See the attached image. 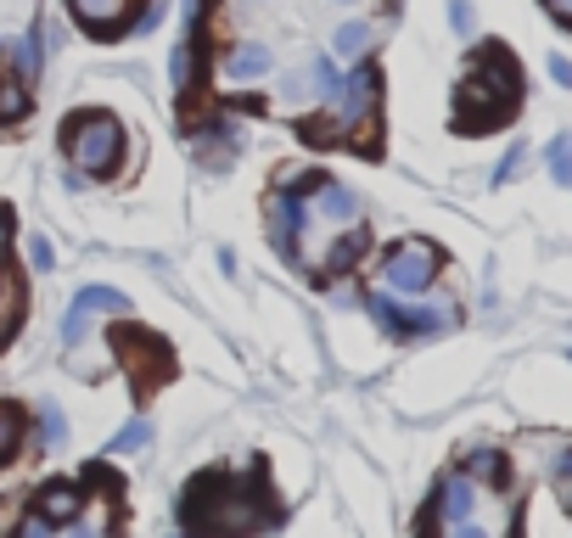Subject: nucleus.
<instances>
[{"instance_id":"obj_1","label":"nucleus","mask_w":572,"mask_h":538,"mask_svg":"<svg viewBox=\"0 0 572 538\" xmlns=\"http://www.w3.org/2000/svg\"><path fill=\"white\" fill-rule=\"evenodd\" d=\"M62 146H68L73 169L101 180V174H113L124 163V124L113 113H85V118H68L62 129Z\"/></svg>"},{"instance_id":"obj_2","label":"nucleus","mask_w":572,"mask_h":538,"mask_svg":"<svg viewBox=\"0 0 572 538\" xmlns=\"http://www.w3.org/2000/svg\"><path fill=\"white\" fill-rule=\"evenodd\" d=\"M376 96H382V79H376L365 62H354L348 68V79H337V90H331L326 113H331V141H343V135H354V129H371V113H376Z\"/></svg>"},{"instance_id":"obj_3","label":"nucleus","mask_w":572,"mask_h":538,"mask_svg":"<svg viewBox=\"0 0 572 538\" xmlns=\"http://www.w3.org/2000/svg\"><path fill=\"white\" fill-rule=\"evenodd\" d=\"M432 281H438V247L432 241L410 236L382 258V292H393V298H421Z\"/></svg>"},{"instance_id":"obj_4","label":"nucleus","mask_w":572,"mask_h":538,"mask_svg":"<svg viewBox=\"0 0 572 538\" xmlns=\"http://www.w3.org/2000/svg\"><path fill=\"white\" fill-rule=\"evenodd\" d=\"M365 309H371L387 331H399V337H432V331H444L449 314H455L449 303L444 309H438V303H404V298H393V292H371Z\"/></svg>"},{"instance_id":"obj_5","label":"nucleus","mask_w":572,"mask_h":538,"mask_svg":"<svg viewBox=\"0 0 572 538\" xmlns=\"http://www.w3.org/2000/svg\"><path fill=\"white\" fill-rule=\"evenodd\" d=\"M331 90H337V62L320 51V57H309L292 79H286V90H281V113H292V118H303V113H320L331 101Z\"/></svg>"},{"instance_id":"obj_6","label":"nucleus","mask_w":572,"mask_h":538,"mask_svg":"<svg viewBox=\"0 0 572 538\" xmlns=\"http://www.w3.org/2000/svg\"><path fill=\"white\" fill-rule=\"evenodd\" d=\"M264 225H270V236H275V247H298V236H303V225H309V197L303 191H292V185H281L270 202H264Z\"/></svg>"},{"instance_id":"obj_7","label":"nucleus","mask_w":572,"mask_h":538,"mask_svg":"<svg viewBox=\"0 0 572 538\" xmlns=\"http://www.w3.org/2000/svg\"><path fill=\"white\" fill-rule=\"evenodd\" d=\"M477 482L466 477V471H449L444 482H438V494H432V522H444V527H460V522H472L477 516Z\"/></svg>"},{"instance_id":"obj_8","label":"nucleus","mask_w":572,"mask_h":538,"mask_svg":"<svg viewBox=\"0 0 572 538\" xmlns=\"http://www.w3.org/2000/svg\"><path fill=\"white\" fill-rule=\"evenodd\" d=\"M219 73H225L230 85H264V79L275 73V45H264V40L230 45L225 62H219Z\"/></svg>"},{"instance_id":"obj_9","label":"nucleus","mask_w":572,"mask_h":538,"mask_svg":"<svg viewBox=\"0 0 572 538\" xmlns=\"http://www.w3.org/2000/svg\"><path fill=\"white\" fill-rule=\"evenodd\" d=\"M309 213H315L320 225H331V230L359 225V202H354V191H348V185H337V180H326V174H320V180L309 185Z\"/></svg>"},{"instance_id":"obj_10","label":"nucleus","mask_w":572,"mask_h":538,"mask_svg":"<svg viewBox=\"0 0 572 538\" xmlns=\"http://www.w3.org/2000/svg\"><path fill=\"white\" fill-rule=\"evenodd\" d=\"M96 309H113V314H124L129 303L118 298L113 286H85V292L73 298L68 320H62V342H68V348H79V342H85V331H90V320H96Z\"/></svg>"},{"instance_id":"obj_11","label":"nucleus","mask_w":572,"mask_h":538,"mask_svg":"<svg viewBox=\"0 0 572 538\" xmlns=\"http://www.w3.org/2000/svg\"><path fill=\"white\" fill-rule=\"evenodd\" d=\"M371 45H376V29H371V23H365V17H343V23L331 29V51H326V57L354 68V62L371 57Z\"/></svg>"},{"instance_id":"obj_12","label":"nucleus","mask_w":572,"mask_h":538,"mask_svg":"<svg viewBox=\"0 0 572 538\" xmlns=\"http://www.w3.org/2000/svg\"><path fill=\"white\" fill-rule=\"evenodd\" d=\"M51 527H68L85 516V499H79V488L73 482H51V488H40V505H34Z\"/></svg>"},{"instance_id":"obj_13","label":"nucleus","mask_w":572,"mask_h":538,"mask_svg":"<svg viewBox=\"0 0 572 538\" xmlns=\"http://www.w3.org/2000/svg\"><path fill=\"white\" fill-rule=\"evenodd\" d=\"M129 0H73V17L85 23L90 34H113L118 23H124Z\"/></svg>"},{"instance_id":"obj_14","label":"nucleus","mask_w":572,"mask_h":538,"mask_svg":"<svg viewBox=\"0 0 572 538\" xmlns=\"http://www.w3.org/2000/svg\"><path fill=\"white\" fill-rule=\"evenodd\" d=\"M460 471H466L472 482H500V477H505V454H500V449H472Z\"/></svg>"},{"instance_id":"obj_15","label":"nucleus","mask_w":572,"mask_h":538,"mask_svg":"<svg viewBox=\"0 0 572 538\" xmlns=\"http://www.w3.org/2000/svg\"><path fill=\"white\" fill-rule=\"evenodd\" d=\"M17 443H23V410H17V404H0V460H12Z\"/></svg>"},{"instance_id":"obj_16","label":"nucleus","mask_w":572,"mask_h":538,"mask_svg":"<svg viewBox=\"0 0 572 538\" xmlns=\"http://www.w3.org/2000/svg\"><path fill=\"white\" fill-rule=\"evenodd\" d=\"M23 85H29V79H0V118H6V124L29 113V90Z\"/></svg>"},{"instance_id":"obj_17","label":"nucleus","mask_w":572,"mask_h":538,"mask_svg":"<svg viewBox=\"0 0 572 538\" xmlns=\"http://www.w3.org/2000/svg\"><path fill=\"white\" fill-rule=\"evenodd\" d=\"M40 432H45V449H62V443H68V421H62L57 404H40Z\"/></svg>"},{"instance_id":"obj_18","label":"nucleus","mask_w":572,"mask_h":538,"mask_svg":"<svg viewBox=\"0 0 572 538\" xmlns=\"http://www.w3.org/2000/svg\"><path fill=\"white\" fill-rule=\"evenodd\" d=\"M550 174H556L561 185H572V135H556V141H550Z\"/></svg>"},{"instance_id":"obj_19","label":"nucleus","mask_w":572,"mask_h":538,"mask_svg":"<svg viewBox=\"0 0 572 538\" xmlns=\"http://www.w3.org/2000/svg\"><path fill=\"white\" fill-rule=\"evenodd\" d=\"M146 443H152V426H146V421H129L124 432L113 438V454H135V449H146Z\"/></svg>"},{"instance_id":"obj_20","label":"nucleus","mask_w":572,"mask_h":538,"mask_svg":"<svg viewBox=\"0 0 572 538\" xmlns=\"http://www.w3.org/2000/svg\"><path fill=\"white\" fill-rule=\"evenodd\" d=\"M191 68H197V45H174V62H169L174 90H186V85H191Z\"/></svg>"},{"instance_id":"obj_21","label":"nucleus","mask_w":572,"mask_h":538,"mask_svg":"<svg viewBox=\"0 0 572 538\" xmlns=\"http://www.w3.org/2000/svg\"><path fill=\"white\" fill-rule=\"evenodd\" d=\"M12 62H17V79H34L40 73V40H17Z\"/></svg>"},{"instance_id":"obj_22","label":"nucleus","mask_w":572,"mask_h":538,"mask_svg":"<svg viewBox=\"0 0 572 538\" xmlns=\"http://www.w3.org/2000/svg\"><path fill=\"white\" fill-rule=\"evenodd\" d=\"M29 264H34V269H51V264H57V253H51V241H45V236H29Z\"/></svg>"},{"instance_id":"obj_23","label":"nucleus","mask_w":572,"mask_h":538,"mask_svg":"<svg viewBox=\"0 0 572 538\" xmlns=\"http://www.w3.org/2000/svg\"><path fill=\"white\" fill-rule=\"evenodd\" d=\"M17 538H57V533H51V522H45V516H40V510H34V516H29V522H23V527H17Z\"/></svg>"},{"instance_id":"obj_24","label":"nucleus","mask_w":572,"mask_h":538,"mask_svg":"<svg viewBox=\"0 0 572 538\" xmlns=\"http://www.w3.org/2000/svg\"><path fill=\"white\" fill-rule=\"evenodd\" d=\"M449 23H455L460 34H472V0H455V6H449Z\"/></svg>"},{"instance_id":"obj_25","label":"nucleus","mask_w":572,"mask_h":538,"mask_svg":"<svg viewBox=\"0 0 572 538\" xmlns=\"http://www.w3.org/2000/svg\"><path fill=\"white\" fill-rule=\"evenodd\" d=\"M550 471H556V482H567V488H572V449H561V454H556V466H550Z\"/></svg>"},{"instance_id":"obj_26","label":"nucleus","mask_w":572,"mask_h":538,"mask_svg":"<svg viewBox=\"0 0 572 538\" xmlns=\"http://www.w3.org/2000/svg\"><path fill=\"white\" fill-rule=\"evenodd\" d=\"M550 79H556V85H572V62L567 57H550Z\"/></svg>"},{"instance_id":"obj_27","label":"nucleus","mask_w":572,"mask_h":538,"mask_svg":"<svg viewBox=\"0 0 572 538\" xmlns=\"http://www.w3.org/2000/svg\"><path fill=\"white\" fill-rule=\"evenodd\" d=\"M449 538H494L488 527H477V522H460V527H449Z\"/></svg>"},{"instance_id":"obj_28","label":"nucleus","mask_w":572,"mask_h":538,"mask_svg":"<svg viewBox=\"0 0 572 538\" xmlns=\"http://www.w3.org/2000/svg\"><path fill=\"white\" fill-rule=\"evenodd\" d=\"M258 6H270V0H236V12H242V17H253Z\"/></svg>"},{"instance_id":"obj_29","label":"nucleus","mask_w":572,"mask_h":538,"mask_svg":"<svg viewBox=\"0 0 572 538\" xmlns=\"http://www.w3.org/2000/svg\"><path fill=\"white\" fill-rule=\"evenodd\" d=\"M550 6H556L561 17H572V0H550Z\"/></svg>"},{"instance_id":"obj_30","label":"nucleus","mask_w":572,"mask_h":538,"mask_svg":"<svg viewBox=\"0 0 572 538\" xmlns=\"http://www.w3.org/2000/svg\"><path fill=\"white\" fill-rule=\"evenodd\" d=\"M331 6H343V12H354V6H365V0H331Z\"/></svg>"}]
</instances>
